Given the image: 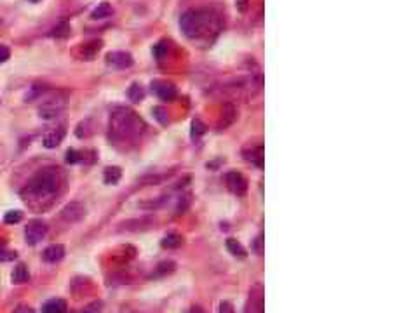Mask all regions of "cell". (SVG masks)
Masks as SVG:
<instances>
[{"label": "cell", "mask_w": 418, "mask_h": 313, "mask_svg": "<svg viewBox=\"0 0 418 313\" xmlns=\"http://www.w3.org/2000/svg\"><path fill=\"white\" fill-rule=\"evenodd\" d=\"M110 129H112L113 136L118 137V140H124V137H136L139 134H143L146 125L133 110L121 108L112 115Z\"/></svg>", "instance_id": "6da1fadb"}, {"label": "cell", "mask_w": 418, "mask_h": 313, "mask_svg": "<svg viewBox=\"0 0 418 313\" xmlns=\"http://www.w3.org/2000/svg\"><path fill=\"white\" fill-rule=\"evenodd\" d=\"M215 21L216 18L209 9H190L180 18V28L188 39H199Z\"/></svg>", "instance_id": "7a4b0ae2"}, {"label": "cell", "mask_w": 418, "mask_h": 313, "mask_svg": "<svg viewBox=\"0 0 418 313\" xmlns=\"http://www.w3.org/2000/svg\"><path fill=\"white\" fill-rule=\"evenodd\" d=\"M59 183H61L59 169L47 167V169L39 170V172L32 178L26 186V192L35 195V197H49V195H54L58 192Z\"/></svg>", "instance_id": "3957f363"}, {"label": "cell", "mask_w": 418, "mask_h": 313, "mask_svg": "<svg viewBox=\"0 0 418 313\" xmlns=\"http://www.w3.org/2000/svg\"><path fill=\"white\" fill-rule=\"evenodd\" d=\"M47 223L42 221V219H32L28 221L26 228H24V240L30 246H35L42 240L44 237L47 235Z\"/></svg>", "instance_id": "277c9868"}, {"label": "cell", "mask_w": 418, "mask_h": 313, "mask_svg": "<svg viewBox=\"0 0 418 313\" xmlns=\"http://www.w3.org/2000/svg\"><path fill=\"white\" fill-rule=\"evenodd\" d=\"M263 298H265V291L261 284H255V286L249 289L248 296V303H246V313H263Z\"/></svg>", "instance_id": "5b68a950"}, {"label": "cell", "mask_w": 418, "mask_h": 313, "mask_svg": "<svg viewBox=\"0 0 418 313\" xmlns=\"http://www.w3.org/2000/svg\"><path fill=\"white\" fill-rule=\"evenodd\" d=\"M225 181H227V186L232 193L244 195L248 192V181H246V178L241 172H237V170H230V172L227 174V178H225Z\"/></svg>", "instance_id": "8992f818"}, {"label": "cell", "mask_w": 418, "mask_h": 313, "mask_svg": "<svg viewBox=\"0 0 418 313\" xmlns=\"http://www.w3.org/2000/svg\"><path fill=\"white\" fill-rule=\"evenodd\" d=\"M106 63H108L110 66L118 68V70H124V68H129L131 64L134 63V59L129 52L113 51V52H108V54H106Z\"/></svg>", "instance_id": "52a82bcc"}, {"label": "cell", "mask_w": 418, "mask_h": 313, "mask_svg": "<svg viewBox=\"0 0 418 313\" xmlns=\"http://www.w3.org/2000/svg\"><path fill=\"white\" fill-rule=\"evenodd\" d=\"M85 216V207L80 202H70L68 205L63 207L61 211V218L68 223H77Z\"/></svg>", "instance_id": "ba28073f"}, {"label": "cell", "mask_w": 418, "mask_h": 313, "mask_svg": "<svg viewBox=\"0 0 418 313\" xmlns=\"http://www.w3.org/2000/svg\"><path fill=\"white\" fill-rule=\"evenodd\" d=\"M152 91L155 92L162 101H173L176 99V87L173 84H167V82H161V80H155L152 82Z\"/></svg>", "instance_id": "9c48e42d"}, {"label": "cell", "mask_w": 418, "mask_h": 313, "mask_svg": "<svg viewBox=\"0 0 418 313\" xmlns=\"http://www.w3.org/2000/svg\"><path fill=\"white\" fill-rule=\"evenodd\" d=\"M63 107H65V99H47L46 103L40 107L39 113L42 119H54L61 110H63Z\"/></svg>", "instance_id": "30bf717a"}, {"label": "cell", "mask_w": 418, "mask_h": 313, "mask_svg": "<svg viewBox=\"0 0 418 313\" xmlns=\"http://www.w3.org/2000/svg\"><path fill=\"white\" fill-rule=\"evenodd\" d=\"M235 115H237L235 107H233L232 103H225L223 108H221V115H220V120H218L220 131H223V129H227L228 125H232L233 120H235Z\"/></svg>", "instance_id": "8fae6325"}, {"label": "cell", "mask_w": 418, "mask_h": 313, "mask_svg": "<svg viewBox=\"0 0 418 313\" xmlns=\"http://www.w3.org/2000/svg\"><path fill=\"white\" fill-rule=\"evenodd\" d=\"M65 258V247L61 244H52L44 249L42 253V259L46 263H58Z\"/></svg>", "instance_id": "7c38bea8"}, {"label": "cell", "mask_w": 418, "mask_h": 313, "mask_svg": "<svg viewBox=\"0 0 418 313\" xmlns=\"http://www.w3.org/2000/svg\"><path fill=\"white\" fill-rule=\"evenodd\" d=\"M101 47H103V42H101V40H91V42H87V44H82L79 54L82 59L91 61L98 56V52L101 51Z\"/></svg>", "instance_id": "4fadbf2b"}, {"label": "cell", "mask_w": 418, "mask_h": 313, "mask_svg": "<svg viewBox=\"0 0 418 313\" xmlns=\"http://www.w3.org/2000/svg\"><path fill=\"white\" fill-rule=\"evenodd\" d=\"M244 157L246 160L255 164L256 167H263V146L261 145L249 146L248 150H244Z\"/></svg>", "instance_id": "5bb4252c"}, {"label": "cell", "mask_w": 418, "mask_h": 313, "mask_svg": "<svg viewBox=\"0 0 418 313\" xmlns=\"http://www.w3.org/2000/svg\"><path fill=\"white\" fill-rule=\"evenodd\" d=\"M65 137V129L63 127H58V129H52V131L46 132V136H44V146L46 148H56L61 141H63Z\"/></svg>", "instance_id": "9a60e30c"}, {"label": "cell", "mask_w": 418, "mask_h": 313, "mask_svg": "<svg viewBox=\"0 0 418 313\" xmlns=\"http://www.w3.org/2000/svg\"><path fill=\"white\" fill-rule=\"evenodd\" d=\"M67 311V301L59 298L49 299L42 304V313H65Z\"/></svg>", "instance_id": "2e32d148"}, {"label": "cell", "mask_w": 418, "mask_h": 313, "mask_svg": "<svg viewBox=\"0 0 418 313\" xmlns=\"http://www.w3.org/2000/svg\"><path fill=\"white\" fill-rule=\"evenodd\" d=\"M12 284H24L28 282V279H30V271H28L26 265H23V263H19V265H16V268L12 270Z\"/></svg>", "instance_id": "e0dca14e"}, {"label": "cell", "mask_w": 418, "mask_h": 313, "mask_svg": "<svg viewBox=\"0 0 418 313\" xmlns=\"http://www.w3.org/2000/svg\"><path fill=\"white\" fill-rule=\"evenodd\" d=\"M113 14V7L108 2L98 4V7L91 12V19H106Z\"/></svg>", "instance_id": "ac0fdd59"}, {"label": "cell", "mask_w": 418, "mask_h": 313, "mask_svg": "<svg viewBox=\"0 0 418 313\" xmlns=\"http://www.w3.org/2000/svg\"><path fill=\"white\" fill-rule=\"evenodd\" d=\"M183 244V237L180 233H167L166 237L162 238L161 246L164 249H178Z\"/></svg>", "instance_id": "d6986e66"}, {"label": "cell", "mask_w": 418, "mask_h": 313, "mask_svg": "<svg viewBox=\"0 0 418 313\" xmlns=\"http://www.w3.org/2000/svg\"><path fill=\"white\" fill-rule=\"evenodd\" d=\"M128 97L133 103H139V101L145 97V89H143L141 84H131V87L128 89Z\"/></svg>", "instance_id": "ffe728a7"}, {"label": "cell", "mask_w": 418, "mask_h": 313, "mask_svg": "<svg viewBox=\"0 0 418 313\" xmlns=\"http://www.w3.org/2000/svg\"><path fill=\"white\" fill-rule=\"evenodd\" d=\"M121 176H122V170L118 167H106L103 180L106 185H117V183L121 181Z\"/></svg>", "instance_id": "44dd1931"}, {"label": "cell", "mask_w": 418, "mask_h": 313, "mask_svg": "<svg viewBox=\"0 0 418 313\" xmlns=\"http://www.w3.org/2000/svg\"><path fill=\"white\" fill-rule=\"evenodd\" d=\"M227 249L228 253L233 254L235 258H246V249L241 246V242H237L235 238H228L227 240Z\"/></svg>", "instance_id": "7402d4cb"}, {"label": "cell", "mask_w": 418, "mask_h": 313, "mask_svg": "<svg viewBox=\"0 0 418 313\" xmlns=\"http://www.w3.org/2000/svg\"><path fill=\"white\" fill-rule=\"evenodd\" d=\"M70 31H72V26H70V23L61 21L59 24H56V26L51 30V37H56V39H65V37L70 35Z\"/></svg>", "instance_id": "603a6c76"}, {"label": "cell", "mask_w": 418, "mask_h": 313, "mask_svg": "<svg viewBox=\"0 0 418 313\" xmlns=\"http://www.w3.org/2000/svg\"><path fill=\"white\" fill-rule=\"evenodd\" d=\"M174 263L173 261H162L161 265L155 268V277H164V275H169L174 271Z\"/></svg>", "instance_id": "cb8c5ba5"}, {"label": "cell", "mask_w": 418, "mask_h": 313, "mask_svg": "<svg viewBox=\"0 0 418 313\" xmlns=\"http://www.w3.org/2000/svg\"><path fill=\"white\" fill-rule=\"evenodd\" d=\"M204 132H206V124L202 120L195 119L192 122V137H200Z\"/></svg>", "instance_id": "d4e9b609"}, {"label": "cell", "mask_w": 418, "mask_h": 313, "mask_svg": "<svg viewBox=\"0 0 418 313\" xmlns=\"http://www.w3.org/2000/svg\"><path fill=\"white\" fill-rule=\"evenodd\" d=\"M21 219H23L21 211H9V213H6V216H4V221H6L7 225H16V223H19Z\"/></svg>", "instance_id": "484cf974"}, {"label": "cell", "mask_w": 418, "mask_h": 313, "mask_svg": "<svg viewBox=\"0 0 418 313\" xmlns=\"http://www.w3.org/2000/svg\"><path fill=\"white\" fill-rule=\"evenodd\" d=\"M152 52H154V56L157 59H164L166 58V54H167V44L166 42H159L157 46H154Z\"/></svg>", "instance_id": "4316f807"}, {"label": "cell", "mask_w": 418, "mask_h": 313, "mask_svg": "<svg viewBox=\"0 0 418 313\" xmlns=\"http://www.w3.org/2000/svg\"><path fill=\"white\" fill-rule=\"evenodd\" d=\"M154 117L157 119L161 124H167V113H166V110H164L162 107H155L154 108Z\"/></svg>", "instance_id": "83f0119b"}, {"label": "cell", "mask_w": 418, "mask_h": 313, "mask_svg": "<svg viewBox=\"0 0 418 313\" xmlns=\"http://www.w3.org/2000/svg\"><path fill=\"white\" fill-rule=\"evenodd\" d=\"M82 160V153H79L77 150H68L67 152V162L68 164H77V162Z\"/></svg>", "instance_id": "f1b7e54d"}, {"label": "cell", "mask_w": 418, "mask_h": 313, "mask_svg": "<svg viewBox=\"0 0 418 313\" xmlns=\"http://www.w3.org/2000/svg\"><path fill=\"white\" fill-rule=\"evenodd\" d=\"M101 308H103V303H101V301H93L91 304H87V306L82 310V313H100Z\"/></svg>", "instance_id": "f546056e"}, {"label": "cell", "mask_w": 418, "mask_h": 313, "mask_svg": "<svg viewBox=\"0 0 418 313\" xmlns=\"http://www.w3.org/2000/svg\"><path fill=\"white\" fill-rule=\"evenodd\" d=\"M16 253H12V251H0V263H6V261H12V259H16Z\"/></svg>", "instance_id": "4dcf8cb0"}, {"label": "cell", "mask_w": 418, "mask_h": 313, "mask_svg": "<svg viewBox=\"0 0 418 313\" xmlns=\"http://www.w3.org/2000/svg\"><path fill=\"white\" fill-rule=\"evenodd\" d=\"M9 58H11L9 47H7V46H2V44H0V64L6 63V61L9 59Z\"/></svg>", "instance_id": "1f68e13d"}, {"label": "cell", "mask_w": 418, "mask_h": 313, "mask_svg": "<svg viewBox=\"0 0 418 313\" xmlns=\"http://www.w3.org/2000/svg\"><path fill=\"white\" fill-rule=\"evenodd\" d=\"M218 313H235L233 311V306L228 301H221L220 303V311Z\"/></svg>", "instance_id": "d6a6232c"}, {"label": "cell", "mask_w": 418, "mask_h": 313, "mask_svg": "<svg viewBox=\"0 0 418 313\" xmlns=\"http://www.w3.org/2000/svg\"><path fill=\"white\" fill-rule=\"evenodd\" d=\"M14 313H35V311L32 310L30 306H24V304H21V306H18V308H16Z\"/></svg>", "instance_id": "836d02e7"}, {"label": "cell", "mask_w": 418, "mask_h": 313, "mask_svg": "<svg viewBox=\"0 0 418 313\" xmlns=\"http://www.w3.org/2000/svg\"><path fill=\"white\" fill-rule=\"evenodd\" d=\"M260 244H261V238H256V244H255V249H256V253L258 254H261V247H260Z\"/></svg>", "instance_id": "e575fe53"}, {"label": "cell", "mask_w": 418, "mask_h": 313, "mask_svg": "<svg viewBox=\"0 0 418 313\" xmlns=\"http://www.w3.org/2000/svg\"><path fill=\"white\" fill-rule=\"evenodd\" d=\"M188 313H204V311H202V310H200V308H199V306H197V308H195V306H194V308H192V310H190V311H188Z\"/></svg>", "instance_id": "d590c367"}, {"label": "cell", "mask_w": 418, "mask_h": 313, "mask_svg": "<svg viewBox=\"0 0 418 313\" xmlns=\"http://www.w3.org/2000/svg\"><path fill=\"white\" fill-rule=\"evenodd\" d=\"M28 2H32V4H37V2H40V0H28Z\"/></svg>", "instance_id": "8d00e7d4"}]
</instances>
